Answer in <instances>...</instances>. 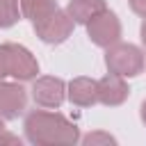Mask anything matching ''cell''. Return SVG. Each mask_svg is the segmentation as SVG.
Returning <instances> with one entry per match:
<instances>
[{
  "mask_svg": "<svg viewBox=\"0 0 146 146\" xmlns=\"http://www.w3.org/2000/svg\"><path fill=\"white\" fill-rule=\"evenodd\" d=\"M139 34H141V43L146 46V21L141 23V30H139Z\"/></svg>",
  "mask_w": 146,
  "mask_h": 146,
  "instance_id": "2e32d148",
  "label": "cell"
},
{
  "mask_svg": "<svg viewBox=\"0 0 146 146\" xmlns=\"http://www.w3.org/2000/svg\"><path fill=\"white\" fill-rule=\"evenodd\" d=\"M27 105V94L18 82H2L0 80V116L2 119H16L23 114Z\"/></svg>",
  "mask_w": 146,
  "mask_h": 146,
  "instance_id": "52a82bcc",
  "label": "cell"
},
{
  "mask_svg": "<svg viewBox=\"0 0 146 146\" xmlns=\"http://www.w3.org/2000/svg\"><path fill=\"white\" fill-rule=\"evenodd\" d=\"M105 64L110 73L121 78H135L144 71V52L132 43H112L105 52Z\"/></svg>",
  "mask_w": 146,
  "mask_h": 146,
  "instance_id": "3957f363",
  "label": "cell"
},
{
  "mask_svg": "<svg viewBox=\"0 0 146 146\" xmlns=\"http://www.w3.org/2000/svg\"><path fill=\"white\" fill-rule=\"evenodd\" d=\"M57 9V0H21V16L30 18L32 25L48 18Z\"/></svg>",
  "mask_w": 146,
  "mask_h": 146,
  "instance_id": "8fae6325",
  "label": "cell"
},
{
  "mask_svg": "<svg viewBox=\"0 0 146 146\" xmlns=\"http://www.w3.org/2000/svg\"><path fill=\"white\" fill-rule=\"evenodd\" d=\"M96 87H98V103L103 105H110V107H116L121 105L128 94H130V87L125 84V80L116 73H107L105 78L96 80Z\"/></svg>",
  "mask_w": 146,
  "mask_h": 146,
  "instance_id": "ba28073f",
  "label": "cell"
},
{
  "mask_svg": "<svg viewBox=\"0 0 146 146\" xmlns=\"http://www.w3.org/2000/svg\"><path fill=\"white\" fill-rule=\"evenodd\" d=\"M32 98L39 107L57 110L66 98V84L62 78H52V75L36 78L32 84Z\"/></svg>",
  "mask_w": 146,
  "mask_h": 146,
  "instance_id": "8992f818",
  "label": "cell"
},
{
  "mask_svg": "<svg viewBox=\"0 0 146 146\" xmlns=\"http://www.w3.org/2000/svg\"><path fill=\"white\" fill-rule=\"evenodd\" d=\"M0 130H5V123H2V116H0Z\"/></svg>",
  "mask_w": 146,
  "mask_h": 146,
  "instance_id": "ac0fdd59",
  "label": "cell"
},
{
  "mask_svg": "<svg viewBox=\"0 0 146 146\" xmlns=\"http://www.w3.org/2000/svg\"><path fill=\"white\" fill-rule=\"evenodd\" d=\"M128 2H130V9L135 14H139V16L146 18V0H128Z\"/></svg>",
  "mask_w": 146,
  "mask_h": 146,
  "instance_id": "5bb4252c",
  "label": "cell"
},
{
  "mask_svg": "<svg viewBox=\"0 0 146 146\" xmlns=\"http://www.w3.org/2000/svg\"><path fill=\"white\" fill-rule=\"evenodd\" d=\"M68 100L78 107H91L98 103V87L94 78H75L68 82Z\"/></svg>",
  "mask_w": 146,
  "mask_h": 146,
  "instance_id": "9c48e42d",
  "label": "cell"
},
{
  "mask_svg": "<svg viewBox=\"0 0 146 146\" xmlns=\"http://www.w3.org/2000/svg\"><path fill=\"white\" fill-rule=\"evenodd\" d=\"M103 9H107L105 0H68V7H66L73 23H84V25Z\"/></svg>",
  "mask_w": 146,
  "mask_h": 146,
  "instance_id": "30bf717a",
  "label": "cell"
},
{
  "mask_svg": "<svg viewBox=\"0 0 146 146\" xmlns=\"http://www.w3.org/2000/svg\"><path fill=\"white\" fill-rule=\"evenodd\" d=\"M25 137L32 144L39 146H68L80 139V132L75 123H71L66 116L57 112L34 110L25 116Z\"/></svg>",
  "mask_w": 146,
  "mask_h": 146,
  "instance_id": "6da1fadb",
  "label": "cell"
},
{
  "mask_svg": "<svg viewBox=\"0 0 146 146\" xmlns=\"http://www.w3.org/2000/svg\"><path fill=\"white\" fill-rule=\"evenodd\" d=\"M39 73V64L25 46L18 43H0V80L14 78L16 82L34 80Z\"/></svg>",
  "mask_w": 146,
  "mask_h": 146,
  "instance_id": "7a4b0ae2",
  "label": "cell"
},
{
  "mask_svg": "<svg viewBox=\"0 0 146 146\" xmlns=\"http://www.w3.org/2000/svg\"><path fill=\"white\" fill-rule=\"evenodd\" d=\"M82 144H84V146H96V144H116V137H112L110 132L96 130V132L84 135V137H82Z\"/></svg>",
  "mask_w": 146,
  "mask_h": 146,
  "instance_id": "4fadbf2b",
  "label": "cell"
},
{
  "mask_svg": "<svg viewBox=\"0 0 146 146\" xmlns=\"http://www.w3.org/2000/svg\"><path fill=\"white\" fill-rule=\"evenodd\" d=\"M73 25H75V23H73V18L68 16V11L57 7L48 18L34 23L32 27H34L36 36H39L43 43H62V41H66V39L71 36Z\"/></svg>",
  "mask_w": 146,
  "mask_h": 146,
  "instance_id": "277c9868",
  "label": "cell"
},
{
  "mask_svg": "<svg viewBox=\"0 0 146 146\" xmlns=\"http://www.w3.org/2000/svg\"><path fill=\"white\" fill-rule=\"evenodd\" d=\"M141 121H144V123H146V100H144V103H141Z\"/></svg>",
  "mask_w": 146,
  "mask_h": 146,
  "instance_id": "e0dca14e",
  "label": "cell"
},
{
  "mask_svg": "<svg viewBox=\"0 0 146 146\" xmlns=\"http://www.w3.org/2000/svg\"><path fill=\"white\" fill-rule=\"evenodd\" d=\"M144 66H146V57H144Z\"/></svg>",
  "mask_w": 146,
  "mask_h": 146,
  "instance_id": "d6986e66",
  "label": "cell"
},
{
  "mask_svg": "<svg viewBox=\"0 0 146 146\" xmlns=\"http://www.w3.org/2000/svg\"><path fill=\"white\" fill-rule=\"evenodd\" d=\"M0 144H16V146H21V139L16 135H11V132L0 130Z\"/></svg>",
  "mask_w": 146,
  "mask_h": 146,
  "instance_id": "9a60e30c",
  "label": "cell"
},
{
  "mask_svg": "<svg viewBox=\"0 0 146 146\" xmlns=\"http://www.w3.org/2000/svg\"><path fill=\"white\" fill-rule=\"evenodd\" d=\"M87 34L89 39L100 46V48H110L112 43H116L121 39V21L116 18L114 11L103 9L100 14H96L89 23H87Z\"/></svg>",
  "mask_w": 146,
  "mask_h": 146,
  "instance_id": "5b68a950",
  "label": "cell"
},
{
  "mask_svg": "<svg viewBox=\"0 0 146 146\" xmlns=\"http://www.w3.org/2000/svg\"><path fill=\"white\" fill-rule=\"evenodd\" d=\"M21 18V0H0V30L11 27Z\"/></svg>",
  "mask_w": 146,
  "mask_h": 146,
  "instance_id": "7c38bea8",
  "label": "cell"
}]
</instances>
